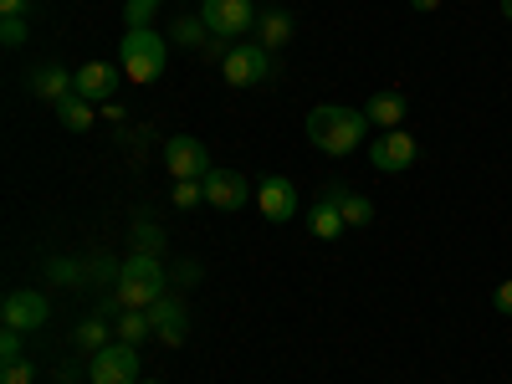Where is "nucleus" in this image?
<instances>
[{
    "mask_svg": "<svg viewBox=\"0 0 512 384\" xmlns=\"http://www.w3.org/2000/svg\"><path fill=\"white\" fill-rule=\"evenodd\" d=\"M139 384H164V379H139Z\"/></svg>",
    "mask_w": 512,
    "mask_h": 384,
    "instance_id": "nucleus-35",
    "label": "nucleus"
},
{
    "mask_svg": "<svg viewBox=\"0 0 512 384\" xmlns=\"http://www.w3.org/2000/svg\"><path fill=\"white\" fill-rule=\"evenodd\" d=\"M52 318V308H47V297L41 292H31V287H16V292H6V303H0V323L6 328H21V333H36L41 323Z\"/></svg>",
    "mask_w": 512,
    "mask_h": 384,
    "instance_id": "nucleus-8",
    "label": "nucleus"
},
{
    "mask_svg": "<svg viewBox=\"0 0 512 384\" xmlns=\"http://www.w3.org/2000/svg\"><path fill=\"white\" fill-rule=\"evenodd\" d=\"M200 185H205V205H216V210H241L251 200V185H246L241 169H221L216 164Z\"/></svg>",
    "mask_w": 512,
    "mask_h": 384,
    "instance_id": "nucleus-9",
    "label": "nucleus"
},
{
    "mask_svg": "<svg viewBox=\"0 0 512 384\" xmlns=\"http://www.w3.org/2000/svg\"><path fill=\"white\" fill-rule=\"evenodd\" d=\"M154 6H159V0H128V6H123V16H128V26H149V16H154Z\"/></svg>",
    "mask_w": 512,
    "mask_h": 384,
    "instance_id": "nucleus-27",
    "label": "nucleus"
},
{
    "mask_svg": "<svg viewBox=\"0 0 512 384\" xmlns=\"http://www.w3.org/2000/svg\"><path fill=\"white\" fill-rule=\"evenodd\" d=\"M164 169H169L175 180H205L216 164H210V154H205V144H200V139L175 134V139L164 144Z\"/></svg>",
    "mask_w": 512,
    "mask_h": 384,
    "instance_id": "nucleus-7",
    "label": "nucleus"
},
{
    "mask_svg": "<svg viewBox=\"0 0 512 384\" xmlns=\"http://www.w3.org/2000/svg\"><path fill=\"white\" fill-rule=\"evenodd\" d=\"M0 11H6V16H26V0H0Z\"/></svg>",
    "mask_w": 512,
    "mask_h": 384,
    "instance_id": "nucleus-32",
    "label": "nucleus"
},
{
    "mask_svg": "<svg viewBox=\"0 0 512 384\" xmlns=\"http://www.w3.org/2000/svg\"><path fill=\"white\" fill-rule=\"evenodd\" d=\"M169 36H175L180 47H195V41H200V36H210V31H205V21L185 16V21H175V31H169Z\"/></svg>",
    "mask_w": 512,
    "mask_h": 384,
    "instance_id": "nucleus-23",
    "label": "nucleus"
},
{
    "mask_svg": "<svg viewBox=\"0 0 512 384\" xmlns=\"http://www.w3.org/2000/svg\"><path fill=\"white\" fill-rule=\"evenodd\" d=\"M410 6H415V11L425 16V11H436V6H441V0H410Z\"/></svg>",
    "mask_w": 512,
    "mask_h": 384,
    "instance_id": "nucleus-33",
    "label": "nucleus"
},
{
    "mask_svg": "<svg viewBox=\"0 0 512 384\" xmlns=\"http://www.w3.org/2000/svg\"><path fill=\"white\" fill-rule=\"evenodd\" d=\"M164 57H169V47H164V36H159L154 26H128V31H123L118 72H123L128 82H159V77H164Z\"/></svg>",
    "mask_w": 512,
    "mask_h": 384,
    "instance_id": "nucleus-3",
    "label": "nucleus"
},
{
    "mask_svg": "<svg viewBox=\"0 0 512 384\" xmlns=\"http://www.w3.org/2000/svg\"><path fill=\"white\" fill-rule=\"evenodd\" d=\"M364 113H369V123H379L384 134H390V128H400V123H405V113H410V108H405V98H400V93L384 88V93H374V98L364 103Z\"/></svg>",
    "mask_w": 512,
    "mask_h": 384,
    "instance_id": "nucleus-16",
    "label": "nucleus"
},
{
    "mask_svg": "<svg viewBox=\"0 0 512 384\" xmlns=\"http://www.w3.org/2000/svg\"><path fill=\"white\" fill-rule=\"evenodd\" d=\"M205 200V185L200 180H175V205L180 210H190V205H200Z\"/></svg>",
    "mask_w": 512,
    "mask_h": 384,
    "instance_id": "nucleus-25",
    "label": "nucleus"
},
{
    "mask_svg": "<svg viewBox=\"0 0 512 384\" xmlns=\"http://www.w3.org/2000/svg\"><path fill=\"white\" fill-rule=\"evenodd\" d=\"M256 205H262V216L267 221H292L297 216V185L292 180H282V175H272V180H262L256 185Z\"/></svg>",
    "mask_w": 512,
    "mask_h": 384,
    "instance_id": "nucleus-11",
    "label": "nucleus"
},
{
    "mask_svg": "<svg viewBox=\"0 0 512 384\" xmlns=\"http://www.w3.org/2000/svg\"><path fill=\"white\" fill-rule=\"evenodd\" d=\"M492 303H497V313H502V318H512V277L497 287V297H492Z\"/></svg>",
    "mask_w": 512,
    "mask_h": 384,
    "instance_id": "nucleus-29",
    "label": "nucleus"
},
{
    "mask_svg": "<svg viewBox=\"0 0 512 384\" xmlns=\"http://www.w3.org/2000/svg\"><path fill=\"white\" fill-rule=\"evenodd\" d=\"M256 31H262V47L272 52V47H287L292 41V16L287 11H267L262 21H256Z\"/></svg>",
    "mask_w": 512,
    "mask_h": 384,
    "instance_id": "nucleus-20",
    "label": "nucleus"
},
{
    "mask_svg": "<svg viewBox=\"0 0 512 384\" xmlns=\"http://www.w3.org/2000/svg\"><path fill=\"white\" fill-rule=\"evenodd\" d=\"M154 318V338H164V344H185V333H190V313L180 297H159V303L149 308Z\"/></svg>",
    "mask_w": 512,
    "mask_h": 384,
    "instance_id": "nucleus-12",
    "label": "nucleus"
},
{
    "mask_svg": "<svg viewBox=\"0 0 512 384\" xmlns=\"http://www.w3.org/2000/svg\"><path fill=\"white\" fill-rule=\"evenodd\" d=\"M52 108H57V123L67 128V134H82V128H93V118H98V113H93V103L82 98V93H67V98H62V103H52Z\"/></svg>",
    "mask_w": 512,
    "mask_h": 384,
    "instance_id": "nucleus-19",
    "label": "nucleus"
},
{
    "mask_svg": "<svg viewBox=\"0 0 512 384\" xmlns=\"http://www.w3.org/2000/svg\"><path fill=\"white\" fill-rule=\"evenodd\" d=\"M308 139L323 149V154H354L369 134V113L364 108H344V103H318L308 113Z\"/></svg>",
    "mask_w": 512,
    "mask_h": 384,
    "instance_id": "nucleus-1",
    "label": "nucleus"
},
{
    "mask_svg": "<svg viewBox=\"0 0 512 384\" xmlns=\"http://www.w3.org/2000/svg\"><path fill=\"white\" fill-rule=\"evenodd\" d=\"M200 21H205V31L216 41H236L241 31L256 26V6H251V0H205Z\"/></svg>",
    "mask_w": 512,
    "mask_h": 384,
    "instance_id": "nucleus-5",
    "label": "nucleus"
},
{
    "mask_svg": "<svg viewBox=\"0 0 512 384\" xmlns=\"http://www.w3.org/2000/svg\"><path fill=\"white\" fill-rule=\"evenodd\" d=\"M159 246H164V231L149 226V221H139V226H134V251H139V256H159Z\"/></svg>",
    "mask_w": 512,
    "mask_h": 384,
    "instance_id": "nucleus-22",
    "label": "nucleus"
},
{
    "mask_svg": "<svg viewBox=\"0 0 512 384\" xmlns=\"http://www.w3.org/2000/svg\"><path fill=\"white\" fill-rule=\"evenodd\" d=\"M415 139L405 134V128H390L384 139H374V149H369V164L379 169V175H400V169H410L415 164Z\"/></svg>",
    "mask_w": 512,
    "mask_h": 384,
    "instance_id": "nucleus-10",
    "label": "nucleus"
},
{
    "mask_svg": "<svg viewBox=\"0 0 512 384\" xmlns=\"http://www.w3.org/2000/svg\"><path fill=\"white\" fill-rule=\"evenodd\" d=\"M308 231H313L318 241H338V236L349 231V221H344V210H338L333 200H323V195H318V205L308 210Z\"/></svg>",
    "mask_w": 512,
    "mask_h": 384,
    "instance_id": "nucleus-15",
    "label": "nucleus"
},
{
    "mask_svg": "<svg viewBox=\"0 0 512 384\" xmlns=\"http://www.w3.org/2000/svg\"><path fill=\"white\" fill-rule=\"evenodd\" d=\"M221 72L231 88H256V82L272 77V52L262 47V41H236V47L221 57Z\"/></svg>",
    "mask_w": 512,
    "mask_h": 384,
    "instance_id": "nucleus-4",
    "label": "nucleus"
},
{
    "mask_svg": "<svg viewBox=\"0 0 512 384\" xmlns=\"http://www.w3.org/2000/svg\"><path fill=\"white\" fill-rule=\"evenodd\" d=\"M175 282H180V287H195V282H200V267H190V262H185V267L175 272Z\"/></svg>",
    "mask_w": 512,
    "mask_h": 384,
    "instance_id": "nucleus-30",
    "label": "nucleus"
},
{
    "mask_svg": "<svg viewBox=\"0 0 512 384\" xmlns=\"http://www.w3.org/2000/svg\"><path fill=\"white\" fill-rule=\"evenodd\" d=\"M502 16H507V21H512V0H502Z\"/></svg>",
    "mask_w": 512,
    "mask_h": 384,
    "instance_id": "nucleus-34",
    "label": "nucleus"
},
{
    "mask_svg": "<svg viewBox=\"0 0 512 384\" xmlns=\"http://www.w3.org/2000/svg\"><path fill=\"white\" fill-rule=\"evenodd\" d=\"M323 200H333L338 210H344V221H349V226H369V221H374V205H369L364 195H354L349 185H328Z\"/></svg>",
    "mask_w": 512,
    "mask_h": 384,
    "instance_id": "nucleus-17",
    "label": "nucleus"
},
{
    "mask_svg": "<svg viewBox=\"0 0 512 384\" xmlns=\"http://www.w3.org/2000/svg\"><path fill=\"white\" fill-rule=\"evenodd\" d=\"M36 379V364L31 359H11L6 369H0V384H31Z\"/></svg>",
    "mask_w": 512,
    "mask_h": 384,
    "instance_id": "nucleus-24",
    "label": "nucleus"
},
{
    "mask_svg": "<svg viewBox=\"0 0 512 384\" xmlns=\"http://www.w3.org/2000/svg\"><path fill=\"white\" fill-rule=\"evenodd\" d=\"M113 333L123 338V344H144V338L154 333V318H149V308H118V318H113Z\"/></svg>",
    "mask_w": 512,
    "mask_h": 384,
    "instance_id": "nucleus-18",
    "label": "nucleus"
},
{
    "mask_svg": "<svg viewBox=\"0 0 512 384\" xmlns=\"http://www.w3.org/2000/svg\"><path fill=\"white\" fill-rule=\"evenodd\" d=\"M0 359H26V349H21V328H6V333H0Z\"/></svg>",
    "mask_w": 512,
    "mask_h": 384,
    "instance_id": "nucleus-28",
    "label": "nucleus"
},
{
    "mask_svg": "<svg viewBox=\"0 0 512 384\" xmlns=\"http://www.w3.org/2000/svg\"><path fill=\"white\" fill-rule=\"evenodd\" d=\"M0 41H6V47H21V41H26V16H6V21H0Z\"/></svg>",
    "mask_w": 512,
    "mask_h": 384,
    "instance_id": "nucleus-26",
    "label": "nucleus"
},
{
    "mask_svg": "<svg viewBox=\"0 0 512 384\" xmlns=\"http://www.w3.org/2000/svg\"><path fill=\"white\" fill-rule=\"evenodd\" d=\"M88 379L93 384H139V349L134 344H108L88 359Z\"/></svg>",
    "mask_w": 512,
    "mask_h": 384,
    "instance_id": "nucleus-6",
    "label": "nucleus"
},
{
    "mask_svg": "<svg viewBox=\"0 0 512 384\" xmlns=\"http://www.w3.org/2000/svg\"><path fill=\"white\" fill-rule=\"evenodd\" d=\"M52 277H57V282H72V277H77V267H67V262H52Z\"/></svg>",
    "mask_w": 512,
    "mask_h": 384,
    "instance_id": "nucleus-31",
    "label": "nucleus"
},
{
    "mask_svg": "<svg viewBox=\"0 0 512 384\" xmlns=\"http://www.w3.org/2000/svg\"><path fill=\"white\" fill-rule=\"evenodd\" d=\"M164 297V267H159V256H128V262L118 267L113 277V303L118 308H154Z\"/></svg>",
    "mask_w": 512,
    "mask_h": 384,
    "instance_id": "nucleus-2",
    "label": "nucleus"
},
{
    "mask_svg": "<svg viewBox=\"0 0 512 384\" xmlns=\"http://www.w3.org/2000/svg\"><path fill=\"white\" fill-rule=\"evenodd\" d=\"M72 344H77L82 354L108 349V318H82V323H77V333H72Z\"/></svg>",
    "mask_w": 512,
    "mask_h": 384,
    "instance_id": "nucleus-21",
    "label": "nucleus"
},
{
    "mask_svg": "<svg viewBox=\"0 0 512 384\" xmlns=\"http://www.w3.org/2000/svg\"><path fill=\"white\" fill-rule=\"evenodd\" d=\"M72 88H77V72H67V67H57V62L31 67V98H41V103H62Z\"/></svg>",
    "mask_w": 512,
    "mask_h": 384,
    "instance_id": "nucleus-13",
    "label": "nucleus"
},
{
    "mask_svg": "<svg viewBox=\"0 0 512 384\" xmlns=\"http://www.w3.org/2000/svg\"><path fill=\"white\" fill-rule=\"evenodd\" d=\"M118 77L123 72H113V62H88V67H77V88L72 93H82L88 103H113Z\"/></svg>",
    "mask_w": 512,
    "mask_h": 384,
    "instance_id": "nucleus-14",
    "label": "nucleus"
}]
</instances>
